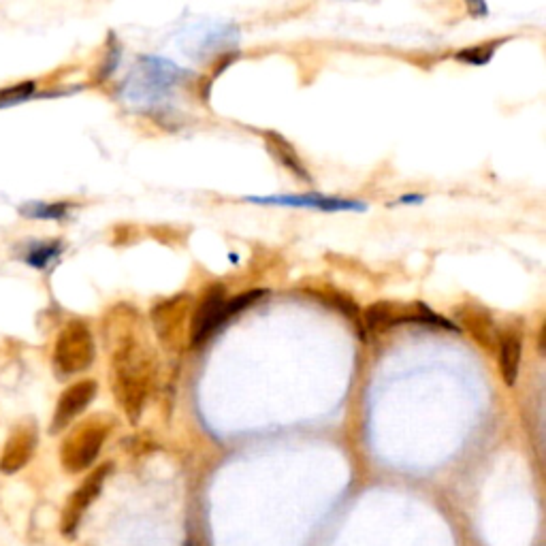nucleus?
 <instances>
[{
  "label": "nucleus",
  "mask_w": 546,
  "mask_h": 546,
  "mask_svg": "<svg viewBox=\"0 0 546 546\" xmlns=\"http://www.w3.org/2000/svg\"><path fill=\"white\" fill-rule=\"evenodd\" d=\"M103 335L109 350V384L116 404L137 425L156 389L160 361L139 310L118 303L105 314Z\"/></svg>",
  "instance_id": "1"
},
{
  "label": "nucleus",
  "mask_w": 546,
  "mask_h": 546,
  "mask_svg": "<svg viewBox=\"0 0 546 546\" xmlns=\"http://www.w3.org/2000/svg\"><path fill=\"white\" fill-rule=\"evenodd\" d=\"M116 421L109 414H94L77 423L60 446V463L67 474H82L99 459L105 442L114 431Z\"/></svg>",
  "instance_id": "2"
},
{
  "label": "nucleus",
  "mask_w": 546,
  "mask_h": 546,
  "mask_svg": "<svg viewBox=\"0 0 546 546\" xmlns=\"http://www.w3.org/2000/svg\"><path fill=\"white\" fill-rule=\"evenodd\" d=\"M192 310H195V297L190 293H178L152 305L150 323L154 335L158 344L171 355H180L190 344Z\"/></svg>",
  "instance_id": "3"
},
{
  "label": "nucleus",
  "mask_w": 546,
  "mask_h": 546,
  "mask_svg": "<svg viewBox=\"0 0 546 546\" xmlns=\"http://www.w3.org/2000/svg\"><path fill=\"white\" fill-rule=\"evenodd\" d=\"M96 359V342L90 325L82 318H73L60 329L54 342L52 365L58 378L84 374Z\"/></svg>",
  "instance_id": "4"
},
{
  "label": "nucleus",
  "mask_w": 546,
  "mask_h": 546,
  "mask_svg": "<svg viewBox=\"0 0 546 546\" xmlns=\"http://www.w3.org/2000/svg\"><path fill=\"white\" fill-rule=\"evenodd\" d=\"M419 323V325H433L442 329L457 331L453 323H448L446 318L431 312L429 305L416 301V303H404V301H376L369 303L361 312V325L369 333H384L399 325Z\"/></svg>",
  "instance_id": "5"
},
{
  "label": "nucleus",
  "mask_w": 546,
  "mask_h": 546,
  "mask_svg": "<svg viewBox=\"0 0 546 546\" xmlns=\"http://www.w3.org/2000/svg\"><path fill=\"white\" fill-rule=\"evenodd\" d=\"M227 288L222 284H212L199 303H195V310H192L190 318V344L199 346L210 340L214 331L227 323Z\"/></svg>",
  "instance_id": "6"
},
{
  "label": "nucleus",
  "mask_w": 546,
  "mask_h": 546,
  "mask_svg": "<svg viewBox=\"0 0 546 546\" xmlns=\"http://www.w3.org/2000/svg\"><path fill=\"white\" fill-rule=\"evenodd\" d=\"M109 474H111V463H105L101 465V468H96L92 474H88L84 483L71 493L67 504H64L62 519H60V529L64 536L73 538L77 534V527L79 523H82L88 508L99 500Z\"/></svg>",
  "instance_id": "7"
},
{
  "label": "nucleus",
  "mask_w": 546,
  "mask_h": 546,
  "mask_svg": "<svg viewBox=\"0 0 546 546\" xmlns=\"http://www.w3.org/2000/svg\"><path fill=\"white\" fill-rule=\"evenodd\" d=\"M455 320L459 325L457 329H463L468 333L476 346L489 352V355H495L497 329L500 327H497L493 312L487 305L478 301H463L455 308Z\"/></svg>",
  "instance_id": "8"
},
{
  "label": "nucleus",
  "mask_w": 546,
  "mask_h": 546,
  "mask_svg": "<svg viewBox=\"0 0 546 546\" xmlns=\"http://www.w3.org/2000/svg\"><path fill=\"white\" fill-rule=\"evenodd\" d=\"M39 444V431L32 421H24L11 431V436L5 442L3 453H0V472L11 476L24 470L35 457Z\"/></svg>",
  "instance_id": "9"
},
{
  "label": "nucleus",
  "mask_w": 546,
  "mask_h": 546,
  "mask_svg": "<svg viewBox=\"0 0 546 546\" xmlns=\"http://www.w3.org/2000/svg\"><path fill=\"white\" fill-rule=\"evenodd\" d=\"M96 393H99V384L94 380H79L71 384L69 389H64L58 397V404L52 416V433H60L69 429L79 414H84L88 406L94 401Z\"/></svg>",
  "instance_id": "10"
},
{
  "label": "nucleus",
  "mask_w": 546,
  "mask_h": 546,
  "mask_svg": "<svg viewBox=\"0 0 546 546\" xmlns=\"http://www.w3.org/2000/svg\"><path fill=\"white\" fill-rule=\"evenodd\" d=\"M250 201L254 203H265V205H284V207H308V210H318V212H357L365 210V205L361 201H352V199H340V197H327V195H316V192H310V195H278V197H252Z\"/></svg>",
  "instance_id": "11"
},
{
  "label": "nucleus",
  "mask_w": 546,
  "mask_h": 546,
  "mask_svg": "<svg viewBox=\"0 0 546 546\" xmlns=\"http://www.w3.org/2000/svg\"><path fill=\"white\" fill-rule=\"evenodd\" d=\"M497 361H500V372L508 387H515L519 380L521 357H523V333L515 325H506L497 329Z\"/></svg>",
  "instance_id": "12"
},
{
  "label": "nucleus",
  "mask_w": 546,
  "mask_h": 546,
  "mask_svg": "<svg viewBox=\"0 0 546 546\" xmlns=\"http://www.w3.org/2000/svg\"><path fill=\"white\" fill-rule=\"evenodd\" d=\"M263 139H265V146H267L271 158L276 160V163H280L284 169L291 171L295 178H299L301 182H312V175H310L308 167H305L303 158L297 154L291 141L276 131H265Z\"/></svg>",
  "instance_id": "13"
},
{
  "label": "nucleus",
  "mask_w": 546,
  "mask_h": 546,
  "mask_svg": "<svg viewBox=\"0 0 546 546\" xmlns=\"http://www.w3.org/2000/svg\"><path fill=\"white\" fill-rule=\"evenodd\" d=\"M305 293H310L314 299H318L320 303H327L329 308H333L335 312H340L342 316H346L350 323H355L359 329H363L361 325V310L359 305L355 303V299H352L350 295L342 293L340 288H333V286H308L305 288Z\"/></svg>",
  "instance_id": "14"
},
{
  "label": "nucleus",
  "mask_w": 546,
  "mask_h": 546,
  "mask_svg": "<svg viewBox=\"0 0 546 546\" xmlns=\"http://www.w3.org/2000/svg\"><path fill=\"white\" fill-rule=\"evenodd\" d=\"M20 216L30 220H64L71 212V203L67 201H28L20 205Z\"/></svg>",
  "instance_id": "15"
},
{
  "label": "nucleus",
  "mask_w": 546,
  "mask_h": 546,
  "mask_svg": "<svg viewBox=\"0 0 546 546\" xmlns=\"http://www.w3.org/2000/svg\"><path fill=\"white\" fill-rule=\"evenodd\" d=\"M60 254H62V242H58V239H50V242H35L28 246L24 254V263L30 265L32 269H47L52 263L58 261Z\"/></svg>",
  "instance_id": "16"
},
{
  "label": "nucleus",
  "mask_w": 546,
  "mask_h": 546,
  "mask_svg": "<svg viewBox=\"0 0 546 546\" xmlns=\"http://www.w3.org/2000/svg\"><path fill=\"white\" fill-rule=\"evenodd\" d=\"M35 94H37V84L32 82V79H28V82H18L13 86L0 88V109L20 105V103L32 99Z\"/></svg>",
  "instance_id": "17"
},
{
  "label": "nucleus",
  "mask_w": 546,
  "mask_h": 546,
  "mask_svg": "<svg viewBox=\"0 0 546 546\" xmlns=\"http://www.w3.org/2000/svg\"><path fill=\"white\" fill-rule=\"evenodd\" d=\"M500 45L497 41H489L485 45H474L468 47V50H463L457 54L459 62H468V64H487L495 52V47Z\"/></svg>",
  "instance_id": "18"
},
{
  "label": "nucleus",
  "mask_w": 546,
  "mask_h": 546,
  "mask_svg": "<svg viewBox=\"0 0 546 546\" xmlns=\"http://www.w3.org/2000/svg\"><path fill=\"white\" fill-rule=\"evenodd\" d=\"M465 7L474 15V18H483V15L489 13L487 0H465Z\"/></svg>",
  "instance_id": "19"
}]
</instances>
